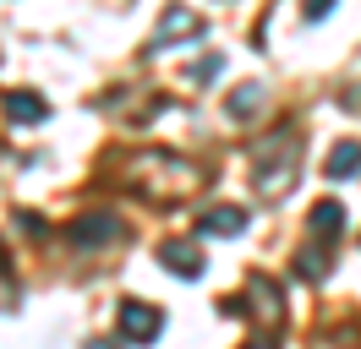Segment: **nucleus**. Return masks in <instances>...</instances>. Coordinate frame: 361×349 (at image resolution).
I'll return each instance as SVG.
<instances>
[{
	"label": "nucleus",
	"mask_w": 361,
	"mask_h": 349,
	"mask_svg": "<svg viewBox=\"0 0 361 349\" xmlns=\"http://www.w3.org/2000/svg\"><path fill=\"white\" fill-rule=\"evenodd\" d=\"M295 170H301V137L285 126L279 137H269V148H257V191L279 202L295 186Z\"/></svg>",
	"instance_id": "obj_1"
},
{
	"label": "nucleus",
	"mask_w": 361,
	"mask_h": 349,
	"mask_svg": "<svg viewBox=\"0 0 361 349\" xmlns=\"http://www.w3.org/2000/svg\"><path fill=\"white\" fill-rule=\"evenodd\" d=\"M126 235V224L115 213H82L66 224V240L77 246V251H104V246H115V240Z\"/></svg>",
	"instance_id": "obj_2"
},
{
	"label": "nucleus",
	"mask_w": 361,
	"mask_h": 349,
	"mask_svg": "<svg viewBox=\"0 0 361 349\" xmlns=\"http://www.w3.org/2000/svg\"><path fill=\"white\" fill-rule=\"evenodd\" d=\"M115 327H121V338H126V344H154L159 327H164V317H159L148 300H121V317H115Z\"/></svg>",
	"instance_id": "obj_3"
},
{
	"label": "nucleus",
	"mask_w": 361,
	"mask_h": 349,
	"mask_svg": "<svg viewBox=\"0 0 361 349\" xmlns=\"http://www.w3.org/2000/svg\"><path fill=\"white\" fill-rule=\"evenodd\" d=\"M197 33H203V17H197V11H180V6H170V11H164V17H159V33H154V44H148V49H164V44H176V39H197Z\"/></svg>",
	"instance_id": "obj_4"
},
{
	"label": "nucleus",
	"mask_w": 361,
	"mask_h": 349,
	"mask_svg": "<svg viewBox=\"0 0 361 349\" xmlns=\"http://www.w3.org/2000/svg\"><path fill=\"white\" fill-rule=\"evenodd\" d=\"M159 262L176 273V279H203V251L192 240H164L159 246Z\"/></svg>",
	"instance_id": "obj_5"
},
{
	"label": "nucleus",
	"mask_w": 361,
	"mask_h": 349,
	"mask_svg": "<svg viewBox=\"0 0 361 349\" xmlns=\"http://www.w3.org/2000/svg\"><path fill=\"white\" fill-rule=\"evenodd\" d=\"M323 174H329V180H350V174H361V142H356V137L334 142V153H329Z\"/></svg>",
	"instance_id": "obj_6"
},
{
	"label": "nucleus",
	"mask_w": 361,
	"mask_h": 349,
	"mask_svg": "<svg viewBox=\"0 0 361 349\" xmlns=\"http://www.w3.org/2000/svg\"><path fill=\"white\" fill-rule=\"evenodd\" d=\"M49 104L39 99V93H27V87H17V93H6V120H17V126H33V120H44Z\"/></svg>",
	"instance_id": "obj_7"
},
{
	"label": "nucleus",
	"mask_w": 361,
	"mask_h": 349,
	"mask_svg": "<svg viewBox=\"0 0 361 349\" xmlns=\"http://www.w3.org/2000/svg\"><path fill=\"white\" fill-rule=\"evenodd\" d=\"M247 229V208H235V202H225V208H208L203 213V235H241Z\"/></svg>",
	"instance_id": "obj_8"
},
{
	"label": "nucleus",
	"mask_w": 361,
	"mask_h": 349,
	"mask_svg": "<svg viewBox=\"0 0 361 349\" xmlns=\"http://www.w3.org/2000/svg\"><path fill=\"white\" fill-rule=\"evenodd\" d=\"M263 99H269V93H263V82H241V87L225 99V115H230V120H252V115L263 109Z\"/></svg>",
	"instance_id": "obj_9"
},
{
	"label": "nucleus",
	"mask_w": 361,
	"mask_h": 349,
	"mask_svg": "<svg viewBox=\"0 0 361 349\" xmlns=\"http://www.w3.org/2000/svg\"><path fill=\"white\" fill-rule=\"evenodd\" d=\"M307 224H312V235H317V240H334L339 229H345V208L329 196V202H317V208H312V218H307Z\"/></svg>",
	"instance_id": "obj_10"
},
{
	"label": "nucleus",
	"mask_w": 361,
	"mask_h": 349,
	"mask_svg": "<svg viewBox=\"0 0 361 349\" xmlns=\"http://www.w3.org/2000/svg\"><path fill=\"white\" fill-rule=\"evenodd\" d=\"M323 273H329V251H323V246H307V251H295V279L317 284Z\"/></svg>",
	"instance_id": "obj_11"
},
{
	"label": "nucleus",
	"mask_w": 361,
	"mask_h": 349,
	"mask_svg": "<svg viewBox=\"0 0 361 349\" xmlns=\"http://www.w3.org/2000/svg\"><path fill=\"white\" fill-rule=\"evenodd\" d=\"M219 65H225V61H219V55H208V61H197V65H192V82H208V77H214Z\"/></svg>",
	"instance_id": "obj_12"
},
{
	"label": "nucleus",
	"mask_w": 361,
	"mask_h": 349,
	"mask_svg": "<svg viewBox=\"0 0 361 349\" xmlns=\"http://www.w3.org/2000/svg\"><path fill=\"white\" fill-rule=\"evenodd\" d=\"M329 11H334V0H312V6H307V22H323Z\"/></svg>",
	"instance_id": "obj_13"
},
{
	"label": "nucleus",
	"mask_w": 361,
	"mask_h": 349,
	"mask_svg": "<svg viewBox=\"0 0 361 349\" xmlns=\"http://www.w3.org/2000/svg\"><path fill=\"white\" fill-rule=\"evenodd\" d=\"M247 349H274V338H252V344Z\"/></svg>",
	"instance_id": "obj_14"
},
{
	"label": "nucleus",
	"mask_w": 361,
	"mask_h": 349,
	"mask_svg": "<svg viewBox=\"0 0 361 349\" xmlns=\"http://www.w3.org/2000/svg\"><path fill=\"white\" fill-rule=\"evenodd\" d=\"M88 349H115V344H110V338H93V344H88Z\"/></svg>",
	"instance_id": "obj_15"
}]
</instances>
